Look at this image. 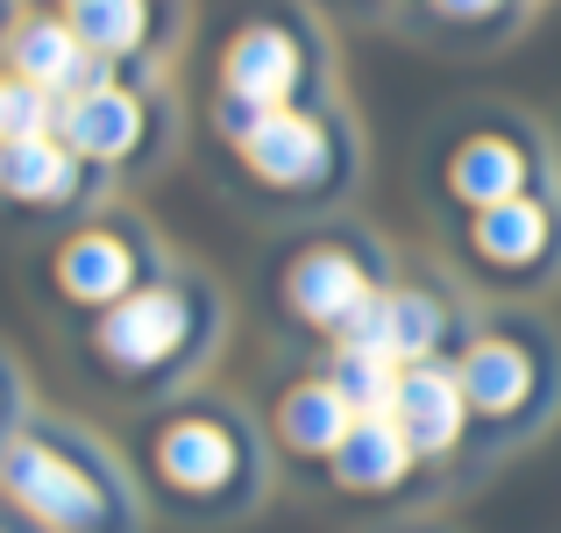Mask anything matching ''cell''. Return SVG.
Masks as SVG:
<instances>
[{
  "mask_svg": "<svg viewBox=\"0 0 561 533\" xmlns=\"http://www.w3.org/2000/svg\"><path fill=\"white\" fill-rule=\"evenodd\" d=\"M150 469H157V484H164L171 498H185V506H220V498L249 491V477H256V449H249V434H242L234 412L192 406V412L157 420Z\"/></svg>",
  "mask_w": 561,
  "mask_h": 533,
  "instance_id": "6",
  "label": "cell"
},
{
  "mask_svg": "<svg viewBox=\"0 0 561 533\" xmlns=\"http://www.w3.org/2000/svg\"><path fill=\"white\" fill-rule=\"evenodd\" d=\"M440 185H448V200H462L469 214H483V206H505V200H519V192H548V150H540L519 122L512 128L505 122L469 128V136H455L448 165H440Z\"/></svg>",
  "mask_w": 561,
  "mask_h": 533,
  "instance_id": "10",
  "label": "cell"
},
{
  "mask_svg": "<svg viewBox=\"0 0 561 533\" xmlns=\"http://www.w3.org/2000/svg\"><path fill=\"white\" fill-rule=\"evenodd\" d=\"M0 57H8V79H28V86H50L57 100L71 93H93V86L114 79L107 57H93L79 43V29L65 22V8H43V14H22V22L0 36Z\"/></svg>",
  "mask_w": 561,
  "mask_h": 533,
  "instance_id": "12",
  "label": "cell"
},
{
  "mask_svg": "<svg viewBox=\"0 0 561 533\" xmlns=\"http://www.w3.org/2000/svg\"><path fill=\"white\" fill-rule=\"evenodd\" d=\"M0 406H8V384H0Z\"/></svg>",
  "mask_w": 561,
  "mask_h": 533,
  "instance_id": "23",
  "label": "cell"
},
{
  "mask_svg": "<svg viewBox=\"0 0 561 533\" xmlns=\"http://www.w3.org/2000/svg\"><path fill=\"white\" fill-rule=\"evenodd\" d=\"M313 79H320V36L306 14H256L220 43L214 65V100H242V107L271 114V107H313Z\"/></svg>",
  "mask_w": 561,
  "mask_h": 533,
  "instance_id": "4",
  "label": "cell"
},
{
  "mask_svg": "<svg viewBox=\"0 0 561 533\" xmlns=\"http://www.w3.org/2000/svg\"><path fill=\"white\" fill-rule=\"evenodd\" d=\"M93 192V165L65 136H22L0 143V200L14 206H79Z\"/></svg>",
  "mask_w": 561,
  "mask_h": 533,
  "instance_id": "14",
  "label": "cell"
},
{
  "mask_svg": "<svg viewBox=\"0 0 561 533\" xmlns=\"http://www.w3.org/2000/svg\"><path fill=\"white\" fill-rule=\"evenodd\" d=\"M0 29H8V0H0Z\"/></svg>",
  "mask_w": 561,
  "mask_h": 533,
  "instance_id": "22",
  "label": "cell"
},
{
  "mask_svg": "<svg viewBox=\"0 0 561 533\" xmlns=\"http://www.w3.org/2000/svg\"><path fill=\"white\" fill-rule=\"evenodd\" d=\"M57 107H65V100H57L50 86L8 79V93H0V143H22V136H57Z\"/></svg>",
  "mask_w": 561,
  "mask_h": 533,
  "instance_id": "21",
  "label": "cell"
},
{
  "mask_svg": "<svg viewBox=\"0 0 561 533\" xmlns=\"http://www.w3.org/2000/svg\"><path fill=\"white\" fill-rule=\"evenodd\" d=\"M398 8H412V0H398Z\"/></svg>",
  "mask_w": 561,
  "mask_h": 533,
  "instance_id": "24",
  "label": "cell"
},
{
  "mask_svg": "<svg viewBox=\"0 0 561 533\" xmlns=\"http://www.w3.org/2000/svg\"><path fill=\"white\" fill-rule=\"evenodd\" d=\"M57 136H65L93 171L136 165L142 143H150V93H142V79H122V71H114V79L93 86V93H71L65 107H57Z\"/></svg>",
  "mask_w": 561,
  "mask_h": 533,
  "instance_id": "11",
  "label": "cell"
},
{
  "mask_svg": "<svg viewBox=\"0 0 561 533\" xmlns=\"http://www.w3.org/2000/svg\"><path fill=\"white\" fill-rule=\"evenodd\" d=\"M383 299H391V355L398 363H434L455 328L448 299L426 285H383Z\"/></svg>",
  "mask_w": 561,
  "mask_h": 533,
  "instance_id": "18",
  "label": "cell"
},
{
  "mask_svg": "<svg viewBox=\"0 0 561 533\" xmlns=\"http://www.w3.org/2000/svg\"><path fill=\"white\" fill-rule=\"evenodd\" d=\"M348 427H356V406H348V398L334 392L328 377H299L285 398H277V441H285L291 455H313V463H328V455L342 449Z\"/></svg>",
  "mask_w": 561,
  "mask_h": 533,
  "instance_id": "17",
  "label": "cell"
},
{
  "mask_svg": "<svg viewBox=\"0 0 561 533\" xmlns=\"http://www.w3.org/2000/svg\"><path fill=\"white\" fill-rule=\"evenodd\" d=\"M412 463H420V449L398 434L391 412H356L342 449L328 455V477L342 484V491H391V484L412 477Z\"/></svg>",
  "mask_w": 561,
  "mask_h": 533,
  "instance_id": "15",
  "label": "cell"
},
{
  "mask_svg": "<svg viewBox=\"0 0 561 533\" xmlns=\"http://www.w3.org/2000/svg\"><path fill=\"white\" fill-rule=\"evenodd\" d=\"M214 334H220L214 285L171 271V277H150L142 292H128V299H114L107 314H93L85 355L128 392H157V384H179L185 370H199Z\"/></svg>",
  "mask_w": 561,
  "mask_h": 533,
  "instance_id": "1",
  "label": "cell"
},
{
  "mask_svg": "<svg viewBox=\"0 0 561 533\" xmlns=\"http://www.w3.org/2000/svg\"><path fill=\"white\" fill-rule=\"evenodd\" d=\"M391 420H398V434L420 449V463L462 449V434H469V398H462L455 363H440V355H434V363H405V370H398Z\"/></svg>",
  "mask_w": 561,
  "mask_h": 533,
  "instance_id": "13",
  "label": "cell"
},
{
  "mask_svg": "<svg viewBox=\"0 0 561 533\" xmlns=\"http://www.w3.org/2000/svg\"><path fill=\"white\" fill-rule=\"evenodd\" d=\"M150 285V228L128 214H100L57 249V292L85 314H107L114 299Z\"/></svg>",
  "mask_w": 561,
  "mask_h": 533,
  "instance_id": "8",
  "label": "cell"
},
{
  "mask_svg": "<svg viewBox=\"0 0 561 533\" xmlns=\"http://www.w3.org/2000/svg\"><path fill=\"white\" fill-rule=\"evenodd\" d=\"M455 377H462V398H469V420L483 427H534L540 412L554 406V349L540 328H477L455 355Z\"/></svg>",
  "mask_w": 561,
  "mask_h": 533,
  "instance_id": "3",
  "label": "cell"
},
{
  "mask_svg": "<svg viewBox=\"0 0 561 533\" xmlns=\"http://www.w3.org/2000/svg\"><path fill=\"white\" fill-rule=\"evenodd\" d=\"M0 498L50 533H107L122 512V484L93 441L43 434V427L0 441Z\"/></svg>",
  "mask_w": 561,
  "mask_h": 533,
  "instance_id": "2",
  "label": "cell"
},
{
  "mask_svg": "<svg viewBox=\"0 0 561 533\" xmlns=\"http://www.w3.org/2000/svg\"><path fill=\"white\" fill-rule=\"evenodd\" d=\"M462 257L497 285H534L561 263V206L548 192H519L505 206H483L462 228Z\"/></svg>",
  "mask_w": 561,
  "mask_h": 533,
  "instance_id": "9",
  "label": "cell"
},
{
  "mask_svg": "<svg viewBox=\"0 0 561 533\" xmlns=\"http://www.w3.org/2000/svg\"><path fill=\"white\" fill-rule=\"evenodd\" d=\"M534 8V0H412V22L434 29V36H505V29H519V14Z\"/></svg>",
  "mask_w": 561,
  "mask_h": 533,
  "instance_id": "19",
  "label": "cell"
},
{
  "mask_svg": "<svg viewBox=\"0 0 561 533\" xmlns=\"http://www.w3.org/2000/svg\"><path fill=\"white\" fill-rule=\"evenodd\" d=\"M65 22L93 57H107L128 79V65H157V0H65Z\"/></svg>",
  "mask_w": 561,
  "mask_h": 533,
  "instance_id": "16",
  "label": "cell"
},
{
  "mask_svg": "<svg viewBox=\"0 0 561 533\" xmlns=\"http://www.w3.org/2000/svg\"><path fill=\"white\" fill-rule=\"evenodd\" d=\"M228 150L242 157L256 185L285 192V200H328L356 171V143H348V128H334L328 107H277L249 136H234Z\"/></svg>",
  "mask_w": 561,
  "mask_h": 533,
  "instance_id": "5",
  "label": "cell"
},
{
  "mask_svg": "<svg viewBox=\"0 0 561 533\" xmlns=\"http://www.w3.org/2000/svg\"><path fill=\"white\" fill-rule=\"evenodd\" d=\"M398 370H405V363H391V355H377V349H342V342H334V355H328V384L356 412H391Z\"/></svg>",
  "mask_w": 561,
  "mask_h": 533,
  "instance_id": "20",
  "label": "cell"
},
{
  "mask_svg": "<svg viewBox=\"0 0 561 533\" xmlns=\"http://www.w3.org/2000/svg\"><path fill=\"white\" fill-rule=\"evenodd\" d=\"M0 93H8V79H0Z\"/></svg>",
  "mask_w": 561,
  "mask_h": 533,
  "instance_id": "25",
  "label": "cell"
},
{
  "mask_svg": "<svg viewBox=\"0 0 561 533\" xmlns=\"http://www.w3.org/2000/svg\"><path fill=\"white\" fill-rule=\"evenodd\" d=\"M370 292H383V263L370 257L363 235H320L285 263V314L299 328L342 334V320L356 314Z\"/></svg>",
  "mask_w": 561,
  "mask_h": 533,
  "instance_id": "7",
  "label": "cell"
}]
</instances>
